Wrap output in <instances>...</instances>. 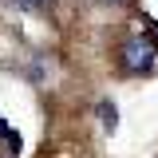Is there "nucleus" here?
Returning a JSON list of instances; mask_svg holds the SVG:
<instances>
[{"label": "nucleus", "mask_w": 158, "mask_h": 158, "mask_svg": "<svg viewBox=\"0 0 158 158\" xmlns=\"http://www.w3.org/2000/svg\"><path fill=\"white\" fill-rule=\"evenodd\" d=\"M99 118H103V131H115V123H118V111L111 107V103H107V99L99 103Z\"/></svg>", "instance_id": "f03ea898"}, {"label": "nucleus", "mask_w": 158, "mask_h": 158, "mask_svg": "<svg viewBox=\"0 0 158 158\" xmlns=\"http://www.w3.org/2000/svg\"><path fill=\"white\" fill-rule=\"evenodd\" d=\"M12 4H20V8H52L56 0H12Z\"/></svg>", "instance_id": "7ed1b4c3"}, {"label": "nucleus", "mask_w": 158, "mask_h": 158, "mask_svg": "<svg viewBox=\"0 0 158 158\" xmlns=\"http://www.w3.org/2000/svg\"><path fill=\"white\" fill-rule=\"evenodd\" d=\"M158 59V44L150 36H131L123 48H118V67L127 71V75H142V71H150Z\"/></svg>", "instance_id": "f257e3e1"}]
</instances>
